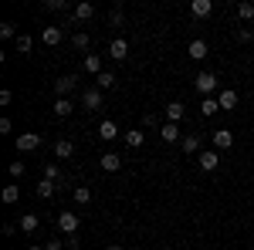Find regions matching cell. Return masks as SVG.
Segmentation results:
<instances>
[{"label": "cell", "instance_id": "obj_30", "mask_svg": "<svg viewBox=\"0 0 254 250\" xmlns=\"http://www.w3.org/2000/svg\"><path fill=\"white\" fill-rule=\"evenodd\" d=\"M0 38H20V34H17V27H14L10 20H3V24H0Z\"/></svg>", "mask_w": 254, "mask_h": 250}, {"label": "cell", "instance_id": "obj_35", "mask_svg": "<svg viewBox=\"0 0 254 250\" xmlns=\"http://www.w3.org/2000/svg\"><path fill=\"white\" fill-rule=\"evenodd\" d=\"M10 176L20 179V176H24V162H14V166H10Z\"/></svg>", "mask_w": 254, "mask_h": 250}, {"label": "cell", "instance_id": "obj_26", "mask_svg": "<svg viewBox=\"0 0 254 250\" xmlns=\"http://www.w3.org/2000/svg\"><path fill=\"white\" fill-rule=\"evenodd\" d=\"M75 203H81V206L92 203V190L88 186H75Z\"/></svg>", "mask_w": 254, "mask_h": 250}, {"label": "cell", "instance_id": "obj_15", "mask_svg": "<svg viewBox=\"0 0 254 250\" xmlns=\"http://www.w3.org/2000/svg\"><path fill=\"white\" fill-rule=\"evenodd\" d=\"M71 112H75V101H71V98H58V101H55V115L58 118H68Z\"/></svg>", "mask_w": 254, "mask_h": 250}, {"label": "cell", "instance_id": "obj_37", "mask_svg": "<svg viewBox=\"0 0 254 250\" xmlns=\"http://www.w3.org/2000/svg\"><path fill=\"white\" fill-rule=\"evenodd\" d=\"M109 20H112V24H116V27H119V24H122V10H119V7H116V10L109 14Z\"/></svg>", "mask_w": 254, "mask_h": 250}, {"label": "cell", "instance_id": "obj_12", "mask_svg": "<svg viewBox=\"0 0 254 250\" xmlns=\"http://www.w3.org/2000/svg\"><path fill=\"white\" fill-rule=\"evenodd\" d=\"M166 118L180 125V122L187 118V108H183V101H170V105H166Z\"/></svg>", "mask_w": 254, "mask_h": 250}, {"label": "cell", "instance_id": "obj_36", "mask_svg": "<svg viewBox=\"0 0 254 250\" xmlns=\"http://www.w3.org/2000/svg\"><path fill=\"white\" fill-rule=\"evenodd\" d=\"M61 247H64V244H61V240H55V237H51V240L44 244V250H61Z\"/></svg>", "mask_w": 254, "mask_h": 250}, {"label": "cell", "instance_id": "obj_1", "mask_svg": "<svg viewBox=\"0 0 254 250\" xmlns=\"http://www.w3.org/2000/svg\"><path fill=\"white\" fill-rule=\"evenodd\" d=\"M193 85H196V92H200L203 98H214V92H217V75H214V71H200Z\"/></svg>", "mask_w": 254, "mask_h": 250}, {"label": "cell", "instance_id": "obj_6", "mask_svg": "<svg viewBox=\"0 0 254 250\" xmlns=\"http://www.w3.org/2000/svg\"><path fill=\"white\" fill-rule=\"evenodd\" d=\"M38 146H41V135H34V132L17 135V152H34Z\"/></svg>", "mask_w": 254, "mask_h": 250}, {"label": "cell", "instance_id": "obj_19", "mask_svg": "<svg viewBox=\"0 0 254 250\" xmlns=\"http://www.w3.org/2000/svg\"><path fill=\"white\" fill-rule=\"evenodd\" d=\"M183 152L200 155V135H183Z\"/></svg>", "mask_w": 254, "mask_h": 250}, {"label": "cell", "instance_id": "obj_2", "mask_svg": "<svg viewBox=\"0 0 254 250\" xmlns=\"http://www.w3.org/2000/svg\"><path fill=\"white\" fill-rule=\"evenodd\" d=\"M210 142H214L217 152H224V149H231V146H234V132H231V129H217V132L210 135Z\"/></svg>", "mask_w": 254, "mask_h": 250}, {"label": "cell", "instance_id": "obj_8", "mask_svg": "<svg viewBox=\"0 0 254 250\" xmlns=\"http://www.w3.org/2000/svg\"><path fill=\"white\" fill-rule=\"evenodd\" d=\"M109 58H116V61H126V58H129V41L116 38L112 44H109Z\"/></svg>", "mask_w": 254, "mask_h": 250}, {"label": "cell", "instance_id": "obj_10", "mask_svg": "<svg viewBox=\"0 0 254 250\" xmlns=\"http://www.w3.org/2000/svg\"><path fill=\"white\" fill-rule=\"evenodd\" d=\"M98 135H102V142H112L119 135V125L112 122V118H102V125H98Z\"/></svg>", "mask_w": 254, "mask_h": 250}, {"label": "cell", "instance_id": "obj_24", "mask_svg": "<svg viewBox=\"0 0 254 250\" xmlns=\"http://www.w3.org/2000/svg\"><path fill=\"white\" fill-rule=\"evenodd\" d=\"M85 71H92V75H102V58H98V54H88V58H85Z\"/></svg>", "mask_w": 254, "mask_h": 250}, {"label": "cell", "instance_id": "obj_33", "mask_svg": "<svg viewBox=\"0 0 254 250\" xmlns=\"http://www.w3.org/2000/svg\"><path fill=\"white\" fill-rule=\"evenodd\" d=\"M31 44H34V41L27 38V34H20V38H17V51H20V54H27V51H31Z\"/></svg>", "mask_w": 254, "mask_h": 250}, {"label": "cell", "instance_id": "obj_28", "mask_svg": "<svg viewBox=\"0 0 254 250\" xmlns=\"http://www.w3.org/2000/svg\"><path fill=\"white\" fill-rule=\"evenodd\" d=\"M237 17L241 20H254V3H237Z\"/></svg>", "mask_w": 254, "mask_h": 250}, {"label": "cell", "instance_id": "obj_16", "mask_svg": "<svg viewBox=\"0 0 254 250\" xmlns=\"http://www.w3.org/2000/svg\"><path fill=\"white\" fill-rule=\"evenodd\" d=\"M55 155H58V159H71V155H75V142H71V139H61L58 146H55Z\"/></svg>", "mask_w": 254, "mask_h": 250}, {"label": "cell", "instance_id": "obj_14", "mask_svg": "<svg viewBox=\"0 0 254 250\" xmlns=\"http://www.w3.org/2000/svg\"><path fill=\"white\" fill-rule=\"evenodd\" d=\"M102 169H105V173H119V169H122V159H119L116 152H105L102 155Z\"/></svg>", "mask_w": 254, "mask_h": 250}, {"label": "cell", "instance_id": "obj_23", "mask_svg": "<svg viewBox=\"0 0 254 250\" xmlns=\"http://www.w3.org/2000/svg\"><path fill=\"white\" fill-rule=\"evenodd\" d=\"M200 112H203L207 118L217 115V112H220V101H217V98H203V101H200Z\"/></svg>", "mask_w": 254, "mask_h": 250}, {"label": "cell", "instance_id": "obj_25", "mask_svg": "<svg viewBox=\"0 0 254 250\" xmlns=\"http://www.w3.org/2000/svg\"><path fill=\"white\" fill-rule=\"evenodd\" d=\"M17 200H20V186H14V183L3 186V203H17Z\"/></svg>", "mask_w": 254, "mask_h": 250}, {"label": "cell", "instance_id": "obj_39", "mask_svg": "<svg viewBox=\"0 0 254 250\" xmlns=\"http://www.w3.org/2000/svg\"><path fill=\"white\" fill-rule=\"evenodd\" d=\"M27 250H44V247H27Z\"/></svg>", "mask_w": 254, "mask_h": 250}, {"label": "cell", "instance_id": "obj_22", "mask_svg": "<svg viewBox=\"0 0 254 250\" xmlns=\"http://www.w3.org/2000/svg\"><path fill=\"white\" fill-rule=\"evenodd\" d=\"M217 101H220V112H224V108H234V105H237V92H234V88H227V92H220Z\"/></svg>", "mask_w": 254, "mask_h": 250}, {"label": "cell", "instance_id": "obj_38", "mask_svg": "<svg viewBox=\"0 0 254 250\" xmlns=\"http://www.w3.org/2000/svg\"><path fill=\"white\" fill-rule=\"evenodd\" d=\"M105 250H126V247H122V244H109Z\"/></svg>", "mask_w": 254, "mask_h": 250}, {"label": "cell", "instance_id": "obj_27", "mask_svg": "<svg viewBox=\"0 0 254 250\" xmlns=\"http://www.w3.org/2000/svg\"><path fill=\"white\" fill-rule=\"evenodd\" d=\"M95 81H98V88L105 92V88H112V85H116V75H112V71H102V75H98Z\"/></svg>", "mask_w": 254, "mask_h": 250}, {"label": "cell", "instance_id": "obj_3", "mask_svg": "<svg viewBox=\"0 0 254 250\" xmlns=\"http://www.w3.org/2000/svg\"><path fill=\"white\" fill-rule=\"evenodd\" d=\"M196 166L203 169V173H214L217 166H220V155H217V149H207V152L196 155Z\"/></svg>", "mask_w": 254, "mask_h": 250}, {"label": "cell", "instance_id": "obj_21", "mask_svg": "<svg viewBox=\"0 0 254 250\" xmlns=\"http://www.w3.org/2000/svg\"><path fill=\"white\" fill-rule=\"evenodd\" d=\"M38 227H41V220L34 216V213H24V216H20V230L24 233H34Z\"/></svg>", "mask_w": 254, "mask_h": 250}, {"label": "cell", "instance_id": "obj_32", "mask_svg": "<svg viewBox=\"0 0 254 250\" xmlns=\"http://www.w3.org/2000/svg\"><path fill=\"white\" fill-rule=\"evenodd\" d=\"M44 10H68V0H44Z\"/></svg>", "mask_w": 254, "mask_h": 250}, {"label": "cell", "instance_id": "obj_31", "mask_svg": "<svg viewBox=\"0 0 254 250\" xmlns=\"http://www.w3.org/2000/svg\"><path fill=\"white\" fill-rule=\"evenodd\" d=\"M142 139H146V135L139 132V129H132V132L126 135V142H129V146H132V149H139V146H142Z\"/></svg>", "mask_w": 254, "mask_h": 250}, {"label": "cell", "instance_id": "obj_29", "mask_svg": "<svg viewBox=\"0 0 254 250\" xmlns=\"http://www.w3.org/2000/svg\"><path fill=\"white\" fill-rule=\"evenodd\" d=\"M71 44H75V48H78V51H88V44H92V41H88V34H71Z\"/></svg>", "mask_w": 254, "mask_h": 250}, {"label": "cell", "instance_id": "obj_17", "mask_svg": "<svg viewBox=\"0 0 254 250\" xmlns=\"http://www.w3.org/2000/svg\"><path fill=\"white\" fill-rule=\"evenodd\" d=\"M190 10H193V17H210L214 3H210V0H193V3H190Z\"/></svg>", "mask_w": 254, "mask_h": 250}, {"label": "cell", "instance_id": "obj_9", "mask_svg": "<svg viewBox=\"0 0 254 250\" xmlns=\"http://www.w3.org/2000/svg\"><path fill=\"white\" fill-rule=\"evenodd\" d=\"M81 105H85L88 112H95V108H102V88H88V92L81 95Z\"/></svg>", "mask_w": 254, "mask_h": 250}, {"label": "cell", "instance_id": "obj_34", "mask_svg": "<svg viewBox=\"0 0 254 250\" xmlns=\"http://www.w3.org/2000/svg\"><path fill=\"white\" fill-rule=\"evenodd\" d=\"M254 38V34H251V31H248V27H241V31H237V41H241V44H248V41H251Z\"/></svg>", "mask_w": 254, "mask_h": 250}, {"label": "cell", "instance_id": "obj_4", "mask_svg": "<svg viewBox=\"0 0 254 250\" xmlns=\"http://www.w3.org/2000/svg\"><path fill=\"white\" fill-rule=\"evenodd\" d=\"M75 85H78V75H61L58 81H55V92H58V98H68L71 92H75Z\"/></svg>", "mask_w": 254, "mask_h": 250}, {"label": "cell", "instance_id": "obj_7", "mask_svg": "<svg viewBox=\"0 0 254 250\" xmlns=\"http://www.w3.org/2000/svg\"><path fill=\"white\" fill-rule=\"evenodd\" d=\"M61 38H64V27H44V31H41V41H44L48 48H58Z\"/></svg>", "mask_w": 254, "mask_h": 250}, {"label": "cell", "instance_id": "obj_5", "mask_svg": "<svg viewBox=\"0 0 254 250\" xmlns=\"http://www.w3.org/2000/svg\"><path fill=\"white\" fill-rule=\"evenodd\" d=\"M78 216H75V213H61L58 216V227H61V233H68V237H75V233H78Z\"/></svg>", "mask_w": 254, "mask_h": 250}, {"label": "cell", "instance_id": "obj_13", "mask_svg": "<svg viewBox=\"0 0 254 250\" xmlns=\"http://www.w3.org/2000/svg\"><path fill=\"white\" fill-rule=\"evenodd\" d=\"M159 139H163V142H180V125H176V122H166V125L159 129Z\"/></svg>", "mask_w": 254, "mask_h": 250}, {"label": "cell", "instance_id": "obj_20", "mask_svg": "<svg viewBox=\"0 0 254 250\" xmlns=\"http://www.w3.org/2000/svg\"><path fill=\"white\" fill-rule=\"evenodd\" d=\"M55 193H58V183H51V179H41L38 183V196L41 200H51Z\"/></svg>", "mask_w": 254, "mask_h": 250}, {"label": "cell", "instance_id": "obj_18", "mask_svg": "<svg viewBox=\"0 0 254 250\" xmlns=\"http://www.w3.org/2000/svg\"><path fill=\"white\" fill-rule=\"evenodd\" d=\"M75 20H92L95 17V7L92 3H75V14H71Z\"/></svg>", "mask_w": 254, "mask_h": 250}, {"label": "cell", "instance_id": "obj_11", "mask_svg": "<svg viewBox=\"0 0 254 250\" xmlns=\"http://www.w3.org/2000/svg\"><path fill=\"white\" fill-rule=\"evenodd\" d=\"M207 54H210V44H207V41H200V38L190 41V58L193 61H203Z\"/></svg>", "mask_w": 254, "mask_h": 250}]
</instances>
